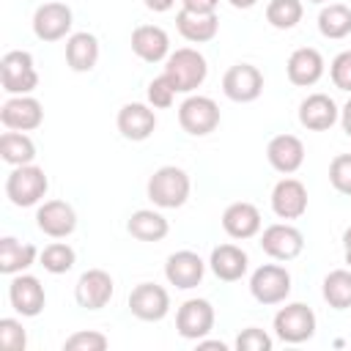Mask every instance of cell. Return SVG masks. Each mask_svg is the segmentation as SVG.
I'll return each mask as SVG.
<instances>
[{"label":"cell","instance_id":"44","mask_svg":"<svg viewBox=\"0 0 351 351\" xmlns=\"http://www.w3.org/2000/svg\"><path fill=\"white\" fill-rule=\"evenodd\" d=\"M343 255H346V263L351 266V228H346L343 233Z\"/></svg>","mask_w":351,"mask_h":351},{"label":"cell","instance_id":"8","mask_svg":"<svg viewBox=\"0 0 351 351\" xmlns=\"http://www.w3.org/2000/svg\"><path fill=\"white\" fill-rule=\"evenodd\" d=\"M222 93L230 101H239V104L255 101L263 93V74H261V69L252 66V63L230 66L225 71V77H222Z\"/></svg>","mask_w":351,"mask_h":351},{"label":"cell","instance_id":"31","mask_svg":"<svg viewBox=\"0 0 351 351\" xmlns=\"http://www.w3.org/2000/svg\"><path fill=\"white\" fill-rule=\"evenodd\" d=\"M318 30L324 38H346L351 33V8L343 3H329L318 14Z\"/></svg>","mask_w":351,"mask_h":351},{"label":"cell","instance_id":"20","mask_svg":"<svg viewBox=\"0 0 351 351\" xmlns=\"http://www.w3.org/2000/svg\"><path fill=\"white\" fill-rule=\"evenodd\" d=\"M337 118H340V110L335 99L326 93H310L299 104V123L310 132H326L337 123Z\"/></svg>","mask_w":351,"mask_h":351},{"label":"cell","instance_id":"1","mask_svg":"<svg viewBox=\"0 0 351 351\" xmlns=\"http://www.w3.org/2000/svg\"><path fill=\"white\" fill-rule=\"evenodd\" d=\"M189 189H192V181L186 176V170L176 167V165H165L159 167L151 178H148V200L159 208H181L189 197Z\"/></svg>","mask_w":351,"mask_h":351},{"label":"cell","instance_id":"23","mask_svg":"<svg viewBox=\"0 0 351 351\" xmlns=\"http://www.w3.org/2000/svg\"><path fill=\"white\" fill-rule=\"evenodd\" d=\"M132 52L145 63L167 60L170 55V36L159 25H140L132 30Z\"/></svg>","mask_w":351,"mask_h":351},{"label":"cell","instance_id":"21","mask_svg":"<svg viewBox=\"0 0 351 351\" xmlns=\"http://www.w3.org/2000/svg\"><path fill=\"white\" fill-rule=\"evenodd\" d=\"M266 159L277 173H296L304 165V143L296 134H277L266 145Z\"/></svg>","mask_w":351,"mask_h":351},{"label":"cell","instance_id":"28","mask_svg":"<svg viewBox=\"0 0 351 351\" xmlns=\"http://www.w3.org/2000/svg\"><path fill=\"white\" fill-rule=\"evenodd\" d=\"M66 63L71 71H90L99 63V41L93 33H71L66 38Z\"/></svg>","mask_w":351,"mask_h":351},{"label":"cell","instance_id":"41","mask_svg":"<svg viewBox=\"0 0 351 351\" xmlns=\"http://www.w3.org/2000/svg\"><path fill=\"white\" fill-rule=\"evenodd\" d=\"M217 5H219V0H181V8L197 11V14H214Z\"/></svg>","mask_w":351,"mask_h":351},{"label":"cell","instance_id":"32","mask_svg":"<svg viewBox=\"0 0 351 351\" xmlns=\"http://www.w3.org/2000/svg\"><path fill=\"white\" fill-rule=\"evenodd\" d=\"M324 299L335 310L351 307V271L348 269H335L324 277Z\"/></svg>","mask_w":351,"mask_h":351},{"label":"cell","instance_id":"33","mask_svg":"<svg viewBox=\"0 0 351 351\" xmlns=\"http://www.w3.org/2000/svg\"><path fill=\"white\" fill-rule=\"evenodd\" d=\"M302 14H304V5L302 0H271L266 5V22L277 30H291L302 22Z\"/></svg>","mask_w":351,"mask_h":351},{"label":"cell","instance_id":"7","mask_svg":"<svg viewBox=\"0 0 351 351\" xmlns=\"http://www.w3.org/2000/svg\"><path fill=\"white\" fill-rule=\"evenodd\" d=\"M178 123L192 137H206L219 126V107L211 96H186L178 107Z\"/></svg>","mask_w":351,"mask_h":351},{"label":"cell","instance_id":"24","mask_svg":"<svg viewBox=\"0 0 351 351\" xmlns=\"http://www.w3.org/2000/svg\"><path fill=\"white\" fill-rule=\"evenodd\" d=\"M222 228L230 239H252L261 233V211L247 200L230 203L222 211Z\"/></svg>","mask_w":351,"mask_h":351},{"label":"cell","instance_id":"47","mask_svg":"<svg viewBox=\"0 0 351 351\" xmlns=\"http://www.w3.org/2000/svg\"><path fill=\"white\" fill-rule=\"evenodd\" d=\"M307 3H329V0H307Z\"/></svg>","mask_w":351,"mask_h":351},{"label":"cell","instance_id":"34","mask_svg":"<svg viewBox=\"0 0 351 351\" xmlns=\"http://www.w3.org/2000/svg\"><path fill=\"white\" fill-rule=\"evenodd\" d=\"M38 261H41V266H44L49 274H66V271L77 263V252H74L66 241H52V244H47V247L41 250Z\"/></svg>","mask_w":351,"mask_h":351},{"label":"cell","instance_id":"9","mask_svg":"<svg viewBox=\"0 0 351 351\" xmlns=\"http://www.w3.org/2000/svg\"><path fill=\"white\" fill-rule=\"evenodd\" d=\"M261 250L274 261H293L304 250V236L288 222H274L261 233Z\"/></svg>","mask_w":351,"mask_h":351},{"label":"cell","instance_id":"35","mask_svg":"<svg viewBox=\"0 0 351 351\" xmlns=\"http://www.w3.org/2000/svg\"><path fill=\"white\" fill-rule=\"evenodd\" d=\"M27 332L16 318H0V348L3 351H25Z\"/></svg>","mask_w":351,"mask_h":351},{"label":"cell","instance_id":"3","mask_svg":"<svg viewBox=\"0 0 351 351\" xmlns=\"http://www.w3.org/2000/svg\"><path fill=\"white\" fill-rule=\"evenodd\" d=\"M49 189V178L41 167L36 165H19L8 173L5 178V195L14 206L19 208H27V206H36Z\"/></svg>","mask_w":351,"mask_h":351},{"label":"cell","instance_id":"22","mask_svg":"<svg viewBox=\"0 0 351 351\" xmlns=\"http://www.w3.org/2000/svg\"><path fill=\"white\" fill-rule=\"evenodd\" d=\"M324 55L313 47H299L291 52L288 63H285V71H288V80L299 88H310L315 85L321 77H324Z\"/></svg>","mask_w":351,"mask_h":351},{"label":"cell","instance_id":"30","mask_svg":"<svg viewBox=\"0 0 351 351\" xmlns=\"http://www.w3.org/2000/svg\"><path fill=\"white\" fill-rule=\"evenodd\" d=\"M0 156H3V162L14 165V167L33 165V159H36V143L25 132L8 129V132L0 134Z\"/></svg>","mask_w":351,"mask_h":351},{"label":"cell","instance_id":"15","mask_svg":"<svg viewBox=\"0 0 351 351\" xmlns=\"http://www.w3.org/2000/svg\"><path fill=\"white\" fill-rule=\"evenodd\" d=\"M71 8L66 3H44L33 14V33L41 41H60L71 30Z\"/></svg>","mask_w":351,"mask_h":351},{"label":"cell","instance_id":"37","mask_svg":"<svg viewBox=\"0 0 351 351\" xmlns=\"http://www.w3.org/2000/svg\"><path fill=\"white\" fill-rule=\"evenodd\" d=\"M110 346V340L101 335V332H93V329H82V332H74L66 337L63 348L66 351H104Z\"/></svg>","mask_w":351,"mask_h":351},{"label":"cell","instance_id":"27","mask_svg":"<svg viewBox=\"0 0 351 351\" xmlns=\"http://www.w3.org/2000/svg\"><path fill=\"white\" fill-rule=\"evenodd\" d=\"M41 252L36 250V244L30 241H19L14 236H3L0 239V271L3 274H19L27 266L36 263Z\"/></svg>","mask_w":351,"mask_h":351},{"label":"cell","instance_id":"36","mask_svg":"<svg viewBox=\"0 0 351 351\" xmlns=\"http://www.w3.org/2000/svg\"><path fill=\"white\" fill-rule=\"evenodd\" d=\"M176 93H178L176 85L165 74H159V77H154L148 82V104L156 107V110H167L176 101Z\"/></svg>","mask_w":351,"mask_h":351},{"label":"cell","instance_id":"2","mask_svg":"<svg viewBox=\"0 0 351 351\" xmlns=\"http://www.w3.org/2000/svg\"><path fill=\"white\" fill-rule=\"evenodd\" d=\"M162 74L176 85L178 93H192L195 88L203 85V80L208 74V66H206V58L197 49L181 47V49H176V52L167 55Z\"/></svg>","mask_w":351,"mask_h":351},{"label":"cell","instance_id":"43","mask_svg":"<svg viewBox=\"0 0 351 351\" xmlns=\"http://www.w3.org/2000/svg\"><path fill=\"white\" fill-rule=\"evenodd\" d=\"M340 126H343V132L351 137V99L343 104V110H340Z\"/></svg>","mask_w":351,"mask_h":351},{"label":"cell","instance_id":"6","mask_svg":"<svg viewBox=\"0 0 351 351\" xmlns=\"http://www.w3.org/2000/svg\"><path fill=\"white\" fill-rule=\"evenodd\" d=\"M250 293L261 304H282L291 293V274L285 266L263 263L250 277Z\"/></svg>","mask_w":351,"mask_h":351},{"label":"cell","instance_id":"26","mask_svg":"<svg viewBox=\"0 0 351 351\" xmlns=\"http://www.w3.org/2000/svg\"><path fill=\"white\" fill-rule=\"evenodd\" d=\"M176 27L186 41L206 44L219 33V19H217V14H197V11L181 8L176 14Z\"/></svg>","mask_w":351,"mask_h":351},{"label":"cell","instance_id":"13","mask_svg":"<svg viewBox=\"0 0 351 351\" xmlns=\"http://www.w3.org/2000/svg\"><path fill=\"white\" fill-rule=\"evenodd\" d=\"M44 121V107L38 99H33L30 93L25 96H11L3 107H0V123L5 129L14 132H33L38 129Z\"/></svg>","mask_w":351,"mask_h":351},{"label":"cell","instance_id":"19","mask_svg":"<svg viewBox=\"0 0 351 351\" xmlns=\"http://www.w3.org/2000/svg\"><path fill=\"white\" fill-rule=\"evenodd\" d=\"M271 211L280 219H299L307 211V189L299 178H280L271 189Z\"/></svg>","mask_w":351,"mask_h":351},{"label":"cell","instance_id":"25","mask_svg":"<svg viewBox=\"0 0 351 351\" xmlns=\"http://www.w3.org/2000/svg\"><path fill=\"white\" fill-rule=\"evenodd\" d=\"M208 266H211V271H214L219 280L236 282V280H241V277L247 274L250 258H247V252H244L241 247H236V244H219V247L211 250Z\"/></svg>","mask_w":351,"mask_h":351},{"label":"cell","instance_id":"5","mask_svg":"<svg viewBox=\"0 0 351 351\" xmlns=\"http://www.w3.org/2000/svg\"><path fill=\"white\" fill-rule=\"evenodd\" d=\"M271 324H274V335L291 346L307 343L315 335V313L302 302H291V304L280 307Z\"/></svg>","mask_w":351,"mask_h":351},{"label":"cell","instance_id":"11","mask_svg":"<svg viewBox=\"0 0 351 351\" xmlns=\"http://www.w3.org/2000/svg\"><path fill=\"white\" fill-rule=\"evenodd\" d=\"M8 302L22 318H36L47 304L41 280L33 274H22V271L14 274V280L8 282Z\"/></svg>","mask_w":351,"mask_h":351},{"label":"cell","instance_id":"17","mask_svg":"<svg viewBox=\"0 0 351 351\" xmlns=\"http://www.w3.org/2000/svg\"><path fill=\"white\" fill-rule=\"evenodd\" d=\"M203 274H206V263H203V258H200L197 252H192V250H178V252H173V255L167 258V263H165V277H167V282L176 285V288H181V291L197 288L200 280H203Z\"/></svg>","mask_w":351,"mask_h":351},{"label":"cell","instance_id":"39","mask_svg":"<svg viewBox=\"0 0 351 351\" xmlns=\"http://www.w3.org/2000/svg\"><path fill=\"white\" fill-rule=\"evenodd\" d=\"M236 348L239 351H271V337L258 326H247L236 337Z\"/></svg>","mask_w":351,"mask_h":351},{"label":"cell","instance_id":"14","mask_svg":"<svg viewBox=\"0 0 351 351\" xmlns=\"http://www.w3.org/2000/svg\"><path fill=\"white\" fill-rule=\"evenodd\" d=\"M112 291H115L112 277L104 269H88L80 274L74 285V299L85 310H101L112 299Z\"/></svg>","mask_w":351,"mask_h":351},{"label":"cell","instance_id":"10","mask_svg":"<svg viewBox=\"0 0 351 351\" xmlns=\"http://www.w3.org/2000/svg\"><path fill=\"white\" fill-rule=\"evenodd\" d=\"M214 318L208 299H186L176 313V329L184 340H203L214 329Z\"/></svg>","mask_w":351,"mask_h":351},{"label":"cell","instance_id":"46","mask_svg":"<svg viewBox=\"0 0 351 351\" xmlns=\"http://www.w3.org/2000/svg\"><path fill=\"white\" fill-rule=\"evenodd\" d=\"M228 3H230L233 8H252L258 0H228Z\"/></svg>","mask_w":351,"mask_h":351},{"label":"cell","instance_id":"12","mask_svg":"<svg viewBox=\"0 0 351 351\" xmlns=\"http://www.w3.org/2000/svg\"><path fill=\"white\" fill-rule=\"evenodd\" d=\"M129 310L140 321H162L170 313V293L156 282H140L129 293Z\"/></svg>","mask_w":351,"mask_h":351},{"label":"cell","instance_id":"16","mask_svg":"<svg viewBox=\"0 0 351 351\" xmlns=\"http://www.w3.org/2000/svg\"><path fill=\"white\" fill-rule=\"evenodd\" d=\"M36 225L49 239H66L77 228V214L66 200H44L36 211Z\"/></svg>","mask_w":351,"mask_h":351},{"label":"cell","instance_id":"40","mask_svg":"<svg viewBox=\"0 0 351 351\" xmlns=\"http://www.w3.org/2000/svg\"><path fill=\"white\" fill-rule=\"evenodd\" d=\"M329 77H332V85H335V88L351 93V49L340 52V55L332 60V66H329Z\"/></svg>","mask_w":351,"mask_h":351},{"label":"cell","instance_id":"4","mask_svg":"<svg viewBox=\"0 0 351 351\" xmlns=\"http://www.w3.org/2000/svg\"><path fill=\"white\" fill-rule=\"evenodd\" d=\"M0 82L11 96H25L38 88V71L33 66V55L25 49H11L0 60Z\"/></svg>","mask_w":351,"mask_h":351},{"label":"cell","instance_id":"29","mask_svg":"<svg viewBox=\"0 0 351 351\" xmlns=\"http://www.w3.org/2000/svg\"><path fill=\"white\" fill-rule=\"evenodd\" d=\"M126 230H129L137 241H162V239L170 233V225H167V219H165L159 211H154V208H140V211H134V214L129 217Z\"/></svg>","mask_w":351,"mask_h":351},{"label":"cell","instance_id":"45","mask_svg":"<svg viewBox=\"0 0 351 351\" xmlns=\"http://www.w3.org/2000/svg\"><path fill=\"white\" fill-rule=\"evenodd\" d=\"M197 348H219V351H225L228 346L222 340H197Z\"/></svg>","mask_w":351,"mask_h":351},{"label":"cell","instance_id":"42","mask_svg":"<svg viewBox=\"0 0 351 351\" xmlns=\"http://www.w3.org/2000/svg\"><path fill=\"white\" fill-rule=\"evenodd\" d=\"M143 3H145V8H151L156 14H165V11H170L176 5V0H143Z\"/></svg>","mask_w":351,"mask_h":351},{"label":"cell","instance_id":"18","mask_svg":"<svg viewBox=\"0 0 351 351\" xmlns=\"http://www.w3.org/2000/svg\"><path fill=\"white\" fill-rule=\"evenodd\" d=\"M115 123H118V132L126 140L140 143V140H148L154 134V129H156V112L148 104H143V101H129V104H123L118 110Z\"/></svg>","mask_w":351,"mask_h":351},{"label":"cell","instance_id":"38","mask_svg":"<svg viewBox=\"0 0 351 351\" xmlns=\"http://www.w3.org/2000/svg\"><path fill=\"white\" fill-rule=\"evenodd\" d=\"M329 181L340 195H351V154H337L329 165Z\"/></svg>","mask_w":351,"mask_h":351}]
</instances>
